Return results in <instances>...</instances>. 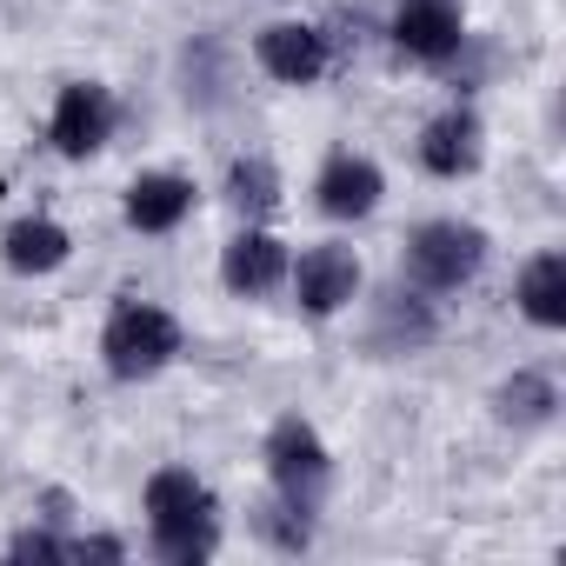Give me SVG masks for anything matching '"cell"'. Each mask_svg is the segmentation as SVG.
Instances as JSON below:
<instances>
[{
  "label": "cell",
  "mask_w": 566,
  "mask_h": 566,
  "mask_svg": "<svg viewBox=\"0 0 566 566\" xmlns=\"http://www.w3.org/2000/svg\"><path fill=\"white\" fill-rule=\"evenodd\" d=\"M187 213H193V180L180 174H140L127 187V227L140 233H174Z\"/></svg>",
  "instance_id": "12"
},
{
  "label": "cell",
  "mask_w": 566,
  "mask_h": 566,
  "mask_svg": "<svg viewBox=\"0 0 566 566\" xmlns=\"http://www.w3.org/2000/svg\"><path fill=\"white\" fill-rule=\"evenodd\" d=\"M287 280H294L301 314L334 321V314L360 294V260H354L347 247H314V253H301V266H287Z\"/></svg>",
  "instance_id": "6"
},
{
  "label": "cell",
  "mask_w": 566,
  "mask_h": 566,
  "mask_svg": "<svg viewBox=\"0 0 566 566\" xmlns=\"http://www.w3.org/2000/svg\"><path fill=\"white\" fill-rule=\"evenodd\" d=\"M480 154H486V134H480V114H473V107H447V114H433L427 134H420V167L440 174V180L473 174Z\"/></svg>",
  "instance_id": "9"
},
{
  "label": "cell",
  "mask_w": 566,
  "mask_h": 566,
  "mask_svg": "<svg viewBox=\"0 0 566 566\" xmlns=\"http://www.w3.org/2000/svg\"><path fill=\"white\" fill-rule=\"evenodd\" d=\"M460 41H467V28H460L453 0H400V14H394V48L400 54L440 67V61L460 54Z\"/></svg>",
  "instance_id": "8"
},
{
  "label": "cell",
  "mask_w": 566,
  "mask_h": 566,
  "mask_svg": "<svg viewBox=\"0 0 566 566\" xmlns=\"http://www.w3.org/2000/svg\"><path fill=\"white\" fill-rule=\"evenodd\" d=\"M253 54H260V67H266L273 81H287V87H314V81L327 74V34L307 28V21H273V28L253 41Z\"/></svg>",
  "instance_id": "7"
},
{
  "label": "cell",
  "mask_w": 566,
  "mask_h": 566,
  "mask_svg": "<svg viewBox=\"0 0 566 566\" xmlns=\"http://www.w3.org/2000/svg\"><path fill=\"white\" fill-rule=\"evenodd\" d=\"M107 134H114V94H107L101 81H67L61 101H54V120H48L54 154L87 160V154L107 147Z\"/></svg>",
  "instance_id": "5"
},
{
  "label": "cell",
  "mask_w": 566,
  "mask_h": 566,
  "mask_svg": "<svg viewBox=\"0 0 566 566\" xmlns=\"http://www.w3.org/2000/svg\"><path fill=\"white\" fill-rule=\"evenodd\" d=\"M147 526H154V553L174 566H193L220 546V506L207 480H193V467H160L147 480Z\"/></svg>",
  "instance_id": "1"
},
{
  "label": "cell",
  "mask_w": 566,
  "mask_h": 566,
  "mask_svg": "<svg viewBox=\"0 0 566 566\" xmlns=\"http://www.w3.org/2000/svg\"><path fill=\"white\" fill-rule=\"evenodd\" d=\"M0 253H8L14 273H54V266H67L74 240H67V227H54V220H14L8 240H0Z\"/></svg>",
  "instance_id": "14"
},
{
  "label": "cell",
  "mask_w": 566,
  "mask_h": 566,
  "mask_svg": "<svg viewBox=\"0 0 566 566\" xmlns=\"http://www.w3.org/2000/svg\"><path fill=\"white\" fill-rule=\"evenodd\" d=\"M266 473H273V486H280V500L287 506H301V513H314L321 506V493H327V447H321V433L301 420V413H287V420H273V433H266Z\"/></svg>",
  "instance_id": "4"
},
{
  "label": "cell",
  "mask_w": 566,
  "mask_h": 566,
  "mask_svg": "<svg viewBox=\"0 0 566 566\" xmlns=\"http://www.w3.org/2000/svg\"><path fill=\"white\" fill-rule=\"evenodd\" d=\"M227 200H233L240 213L266 220V213L280 207V174H273V160H260V154L233 160V167H227Z\"/></svg>",
  "instance_id": "15"
},
{
  "label": "cell",
  "mask_w": 566,
  "mask_h": 566,
  "mask_svg": "<svg viewBox=\"0 0 566 566\" xmlns=\"http://www.w3.org/2000/svg\"><path fill=\"white\" fill-rule=\"evenodd\" d=\"M180 354V321L154 301H120L107 314V334H101V360L114 380H154L160 367H174Z\"/></svg>",
  "instance_id": "2"
},
{
  "label": "cell",
  "mask_w": 566,
  "mask_h": 566,
  "mask_svg": "<svg viewBox=\"0 0 566 566\" xmlns=\"http://www.w3.org/2000/svg\"><path fill=\"white\" fill-rule=\"evenodd\" d=\"M380 193H387V180H380V167L360 160V154H334V160L321 167V180H314V200H321L327 220H367V213L380 207Z\"/></svg>",
  "instance_id": "10"
},
{
  "label": "cell",
  "mask_w": 566,
  "mask_h": 566,
  "mask_svg": "<svg viewBox=\"0 0 566 566\" xmlns=\"http://www.w3.org/2000/svg\"><path fill=\"white\" fill-rule=\"evenodd\" d=\"M520 314H526L533 327H546V334L566 327V253L526 260V273H520Z\"/></svg>",
  "instance_id": "13"
},
{
  "label": "cell",
  "mask_w": 566,
  "mask_h": 566,
  "mask_svg": "<svg viewBox=\"0 0 566 566\" xmlns=\"http://www.w3.org/2000/svg\"><path fill=\"white\" fill-rule=\"evenodd\" d=\"M553 407H559V394L546 374H513L500 387V420H513V427H539V420H553Z\"/></svg>",
  "instance_id": "16"
},
{
  "label": "cell",
  "mask_w": 566,
  "mask_h": 566,
  "mask_svg": "<svg viewBox=\"0 0 566 566\" xmlns=\"http://www.w3.org/2000/svg\"><path fill=\"white\" fill-rule=\"evenodd\" d=\"M220 280H227V294H273L280 280H287V247H280L273 233H260V227H247V233H233L227 240V253H220Z\"/></svg>",
  "instance_id": "11"
},
{
  "label": "cell",
  "mask_w": 566,
  "mask_h": 566,
  "mask_svg": "<svg viewBox=\"0 0 566 566\" xmlns=\"http://www.w3.org/2000/svg\"><path fill=\"white\" fill-rule=\"evenodd\" d=\"M486 266V233L467 220H427L407 233V280L427 294H453Z\"/></svg>",
  "instance_id": "3"
}]
</instances>
